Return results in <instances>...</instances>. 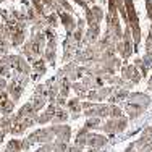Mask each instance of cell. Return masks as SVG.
<instances>
[{"label":"cell","mask_w":152,"mask_h":152,"mask_svg":"<svg viewBox=\"0 0 152 152\" xmlns=\"http://www.w3.org/2000/svg\"><path fill=\"white\" fill-rule=\"evenodd\" d=\"M151 104V97L146 96V94H141V92H133L128 94V104H126L125 110L126 113L129 115V118H137L144 110L147 108V105Z\"/></svg>","instance_id":"cell-1"},{"label":"cell","mask_w":152,"mask_h":152,"mask_svg":"<svg viewBox=\"0 0 152 152\" xmlns=\"http://www.w3.org/2000/svg\"><path fill=\"white\" fill-rule=\"evenodd\" d=\"M123 7L126 12V20H128V28L133 34V44L137 47L141 41V29H139V20H137L136 10H134V3L133 0H123Z\"/></svg>","instance_id":"cell-2"},{"label":"cell","mask_w":152,"mask_h":152,"mask_svg":"<svg viewBox=\"0 0 152 152\" xmlns=\"http://www.w3.org/2000/svg\"><path fill=\"white\" fill-rule=\"evenodd\" d=\"M53 137H55V134H53V129L52 128H42V129H37V131L31 133L29 136L26 137L28 142L31 144H50L53 141Z\"/></svg>","instance_id":"cell-3"},{"label":"cell","mask_w":152,"mask_h":152,"mask_svg":"<svg viewBox=\"0 0 152 152\" xmlns=\"http://www.w3.org/2000/svg\"><path fill=\"white\" fill-rule=\"evenodd\" d=\"M126 125H128V120H126V118H110V120L102 126V131L108 133V134H117V133L125 131Z\"/></svg>","instance_id":"cell-4"},{"label":"cell","mask_w":152,"mask_h":152,"mask_svg":"<svg viewBox=\"0 0 152 152\" xmlns=\"http://www.w3.org/2000/svg\"><path fill=\"white\" fill-rule=\"evenodd\" d=\"M86 13H88V15H86V23H88L89 28H91V26H97V24L104 20V12H102V8L97 7V5H94L91 10L86 8Z\"/></svg>","instance_id":"cell-5"},{"label":"cell","mask_w":152,"mask_h":152,"mask_svg":"<svg viewBox=\"0 0 152 152\" xmlns=\"http://www.w3.org/2000/svg\"><path fill=\"white\" fill-rule=\"evenodd\" d=\"M107 137L99 134V133H88V139H86V146L91 147V149L99 151L100 147H104L107 144Z\"/></svg>","instance_id":"cell-6"},{"label":"cell","mask_w":152,"mask_h":152,"mask_svg":"<svg viewBox=\"0 0 152 152\" xmlns=\"http://www.w3.org/2000/svg\"><path fill=\"white\" fill-rule=\"evenodd\" d=\"M53 129V134H55L57 141H61V142H70V137H71V128L68 125H55L52 126Z\"/></svg>","instance_id":"cell-7"},{"label":"cell","mask_w":152,"mask_h":152,"mask_svg":"<svg viewBox=\"0 0 152 152\" xmlns=\"http://www.w3.org/2000/svg\"><path fill=\"white\" fill-rule=\"evenodd\" d=\"M121 73H123V79H125V81H126V79H129L131 84H137V83L141 81V75H139V71H137V68L134 66V65L123 66Z\"/></svg>","instance_id":"cell-8"},{"label":"cell","mask_w":152,"mask_h":152,"mask_svg":"<svg viewBox=\"0 0 152 152\" xmlns=\"http://www.w3.org/2000/svg\"><path fill=\"white\" fill-rule=\"evenodd\" d=\"M23 89H24V86L21 84V83H18L13 79L10 84H7V92H8V96H10V99L13 100V102H18V99L21 97V94H23Z\"/></svg>","instance_id":"cell-9"},{"label":"cell","mask_w":152,"mask_h":152,"mask_svg":"<svg viewBox=\"0 0 152 152\" xmlns=\"http://www.w3.org/2000/svg\"><path fill=\"white\" fill-rule=\"evenodd\" d=\"M112 94H113V88H100L97 91H89L86 97L89 100H104L107 97H110Z\"/></svg>","instance_id":"cell-10"},{"label":"cell","mask_w":152,"mask_h":152,"mask_svg":"<svg viewBox=\"0 0 152 152\" xmlns=\"http://www.w3.org/2000/svg\"><path fill=\"white\" fill-rule=\"evenodd\" d=\"M58 18H60L61 23H63V26L66 28L68 34H73V32L76 31V23H75V20H73V15L61 12V13H58Z\"/></svg>","instance_id":"cell-11"},{"label":"cell","mask_w":152,"mask_h":152,"mask_svg":"<svg viewBox=\"0 0 152 152\" xmlns=\"http://www.w3.org/2000/svg\"><path fill=\"white\" fill-rule=\"evenodd\" d=\"M55 110H57L55 104H50V105L47 107L45 112H42L41 115H37V123L44 125V123H47V121H52L53 117H55Z\"/></svg>","instance_id":"cell-12"},{"label":"cell","mask_w":152,"mask_h":152,"mask_svg":"<svg viewBox=\"0 0 152 152\" xmlns=\"http://www.w3.org/2000/svg\"><path fill=\"white\" fill-rule=\"evenodd\" d=\"M57 107V105H55ZM68 120V112L65 110V108H60V107H57V110H55V117H53V125H63L65 121Z\"/></svg>","instance_id":"cell-13"},{"label":"cell","mask_w":152,"mask_h":152,"mask_svg":"<svg viewBox=\"0 0 152 152\" xmlns=\"http://www.w3.org/2000/svg\"><path fill=\"white\" fill-rule=\"evenodd\" d=\"M68 110L71 112V117L73 118H78L79 117V112H81V105H79V99L78 97H75V99L68 100Z\"/></svg>","instance_id":"cell-14"},{"label":"cell","mask_w":152,"mask_h":152,"mask_svg":"<svg viewBox=\"0 0 152 152\" xmlns=\"http://www.w3.org/2000/svg\"><path fill=\"white\" fill-rule=\"evenodd\" d=\"M7 151L8 152H23L21 139H12L8 144H7Z\"/></svg>","instance_id":"cell-15"},{"label":"cell","mask_w":152,"mask_h":152,"mask_svg":"<svg viewBox=\"0 0 152 152\" xmlns=\"http://www.w3.org/2000/svg\"><path fill=\"white\" fill-rule=\"evenodd\" d=\"M45 70H47V66H45V60L44 58H39V60L34 61V73L36 75H44Z\"/></svg>","instance_id":"cell-16"},{"label":"cell","mask_w":152,"mask_h":152,"mask_svg":"<svg viewBox=\"0 0 152 152\" xmlns=\"http://www.w3.org/2000/svg\"><path fill=\"white\" fill-rule=\"evenodd\" d=\"M126 97H128V91L126 89H118L117 92H113L110 96V102H118V100L126 99Z\"/></svg>","instance_id":"cell-17"},{"label":"cell","mask_w":152,"mask_h":152,"mask_svg":"<svg viewBox=\"0 0 152 152\" xmlns=\"http://www.w3.org/2000/svg\"><path fill=\"white\" fill-rule=\"evenodd\" d=\"M99 125H100V118H89V120L86 121V125L83 126V128L88 129V131H91V129L99 128Z\"/></svg>","instance_id":"cell-18"},{"label":"cell","mask_w":152,"mask_h":152,"mask_svg":"<svg viewBox=\"0 0 152 152\" xmlns=\"http://www.w3.org/2000/svg\"><path fill=\"white\" fill-rule=\"evenodd\" d=\"M52 146H53V152H68V144L66 142L55 141V142H52Z\"/></svg>","instance_id":"cell-19"},{"label":"cell","mask_w":152,"mask_h":152,"mask_svg":"<svg viewBox=\"0 0 152 152\" xmlns=\"http://www.w3.org/2000/svg\"><path fill=\"white\" fill-rule=\"evenodd\" d=\"M110 117H112V118H123V112H121V108H120V107H117V105L110 107Z\"/></svg>","instance_id":"cell-20"},{"label":"cell","mask_w":152,"mask_h":152,"mask_svg":"<svg viewBox=\"0 0 152 152\" xmlns=\"http://www.w3.org/2000/svg\"><path fill=\"white\" fill-rule=\"evenodd\" d=\"M34 152H53V146H52V142L50 144H42V146Z\"/></svg>","instance_id":"cell-21"},{"label":"cell","mask_w":152,"mask_h":152,"mask_svg":"<svg viewBox=\"0 0 152 152\" xmlns=\"http://www.w3.org/2000/svg\"><path fill=\"white\" fill-rule=\"evenodd\" d=\"M125 152H137V151L134 149V144H129V146H128V149H126Z\"/></svg>","instance_id":"cell-22"},{"label":"cell","mask_w":152,"mask_h":152,"mask_svg":"<svg viewBox=\"0 0 152 152\" xmlns=\"http://www.w3.org/2000/svg\"><path fill=\"white\" fill-rule=\"evenodd\" d=\"M76 2H78L79 5H83V7H84V8H88V7H86V2H84V0H76Z\"/></svg>","instance_id":"cell-23"},{"label":"cell","mask_w":152,"mask_h":152,"mask_svg":"<svg viewBox=\"0 0 152 152\" xmlns=\"http://www.w3.org/2000/svg\"><path fill=\"white\" fill-rule=\"evenodd\" d=\"M3 137H5V134H3V133H2V129H0V144L3 142Z\"/></svg>","instance_id":"cell-24"},{"label":"cell","mask_w":152,"mask_h":152,"mask_svg":"<svg viewBox=\"0 0 152 152\" xmlns=\"http://www.w3.org/2000/svg\"><path fill=\"white\" fill-rule=\"evenodd\" d=\"M149 89H152V78L149 79Z\"/></svg>","instance_id":"cell-25"}]
</instances>
